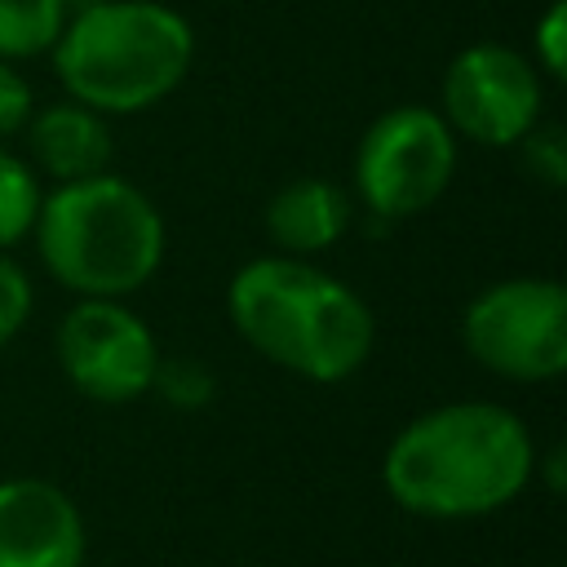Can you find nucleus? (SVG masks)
I'll return each instance as SVG.
<instances>
[{
  "mask_svg": "<svg viewBox=\"0 0 567 567\" xmlns=\"http://www.w3.org/2000/svg\"><path fill=\"white\" fill-rule=\"evenodd\" d=\"M536 470L527 425L496 403H443L408 421L381 465L385 492L421 518H478L509 505Z\"/></svg>",
  "mask_w": 567,
  "mask_h": 567,
  "instance_id": "1",
  "label": "nucleus"
},
{
  "mask_svg": "<svg viewBox=\"0 0 567 567\" xmlns=\"http://www.w3.org/2000/svg\"><path fill=\"white\" fill-rule=\"evenodd\" d=\"M226 310L261 359L319 385L354 377L377 337L372 310L350 284L284 252L244 261L226 288Z\"/></svg>",
  "mask_w": 567,
  "mask_h": 567,
  "instance_id": "2",
  "label": "nucleus"
},
{
  "mask_svg": "<svg viewBox=\"0 0 567 567\" xmlns=\"http://www.w3.org/2000/svg\"><path fill=\"white\" fill-rule=\"evenodd\" d=\"M49 53L71 102L97 115H137L186 80L195 31L159 0H102L66 13Z\"/></svg>",
  "mask_w": 567,
  "mask_h": 567,
  "instance_id": "3",
  "label": "nucleus"
},
{
  "mask_svg": "<svg viewBox=\"0 0 567 567\" xmlns=\"http://www.w3.org/2000/svg\"><path fill=\"white\" fill-rule=\"evenodd\" d=\"M35 248L44 270L75 297H128L164 261L159 208L115 173L58 182L40 195Z\"/></svg>",
  "mask_w": 567,
  "mask_h": 567,
  "instance_id": "4",
  "label": "nucleus"
},
{
  "mask_svg": "<svg viewBox=\"0 0 567 567\" xmlns=\"http://www.w3.org/2000/svg\"><path fill=\"white\" fill-rule=\"evenodd\" d=\"M456 173V133L439 111L403 102L381 111L354 146V190L381 221L425 213Z\"/></svg>",
  "mask_w": 567,
  "mask_h": 567,
  "instance_id": "5",
  "label": "nucleus"
},
{
  "mask_svg": "<svg viewBox=\"0 0 567 567\" xmlns=\"http://www.w3.org/2000/svg\"><path fill=\"white\" fill-rule=\"evenodd\" d=\"M461 341L496 377L554 381L567 368V292L554 279H501L470 297Z\"/></svg>",
  "mask_w": 567,
  "mask_h": 567,
  "instance_id": "6",
  "label": "nucleus"
},
{
  "mask_svg": "<svg viewBox=\"0 0 567 567\" xmlns=\"http://www.w3.org/2000/svg\"><path fill=\"white\" fill-rule=\"evenodd\" d=\"M58 363L93 403H133L151 390L159 346L155 332L111 297H80L58 323Z\"/></svg>",
  "mask_w": 567,
  "mask_h": 567,
  "instance_id": "7",
  "label": "nucleus"
},
{
  "mask_svg": "<svg viewBox=\"0 0 567 567\" xmlns=\"http://www.w3.org/2000/svg\"><path fill=\"white\" fill-rule=\"evenodd\" d=\"M540 75L509 44H470L443 75V124L478 146H518L540 120Z\"/></svg>",
  "mask_w": 567,
  "mask_h": 567,
  "instance_id": "8",
  "label": "nucleus"
},
{
  "mask_svg": "<svg viewBox=\"0 0 567 567\" xmlns=\"http://www.w3.org/2000/svg\"><path fill=\"white\" fill-rule=\"evenodd\" d=\"M84 518L49 478L0 483V567H80Z\"/></svg>",
  "mask_w": 567,
  "mask_h": 567,
  "instance_id": "9",
  "label": "nucleus"
},
{
  "mask_svg": "<svg viewBox=\"0 0 567 567\" xmlns=\"http://www.w3.org/2000/svg\"><path fill=\"white\" fill-rule=\"evenodd\" d=\"M27 146L40 173L53 182H80L97 177L111 164V128L106 115L80 106V102H53L44 111H31L27 120Z\"/></svg>",
  "mask_w": 567,
  "mask_h": 567,
  "instance_id": "10",
  "label": "nucleus"
},
{
  "mask_svg": "<svg viewBox=\"0 0 567 567\" xmlns=\"http://www.w3.org/2000/svg\"><path fill=\"white\" fill-rule=\"evenodd\" d=\"M350 195L323 177H297L266 204V235L284 257H315L350 230Z\"/></svg>",
  "mask_w": 567,
  "mask_h": 567,
  "instance_id": "11",
  "label": "nucleus"
},
{
  "mask_svg": "<svg viewBox=\"0 0 567 567\" xmlns=\"http://www.w3.org/2000/svg\"><path fill=\"white\" fill-rule=\"evenodd\" d=\"M66 27L62 0H0V58H35L49 53Z\"/></svg>",
  "mask_w": 567,
  "mask_h": 567,
  "instance_id": "12",
  "label": "nucleus"
},
{
  "mask_svg": "<svg viewBox=\"0 0 567 567\" xmlns=\"http://www.w3.org/2000/svg\"><path fill=\"white\" fill-rule=\"evenodd\" d=\"M40 213V182L27 159H18L9 146H0V248H13L31 235Z\"/></svg>",
  "mask_w": 567,
  "mask_h": 567,
  "instance_id": "13",
  "label": "nucleus"
},
{
  "mask_svg": "<svg viewBox=\"0 0 567 567\" xmlns=\"http://www.w3.org/2000/svg\"><path fill=\"white\" fill-rule=\"evenodd\" d=\"M518 151H523V164L532 177H540L545 186H563L567 182V142H563V128L558 124H532L523 137H518Z\"/></svg>",
  "mask_w": 567,
  "mask_h": 567,
  "instance_id": "14",
  "label": "nucleus"
},
{
  "mask_svg": "<svg viewBox=\"0 0 567 567\" xmlns=\"http://www.w3.org/2000/svg\"><path fill=\"white\" fill-rule=\"evenodd\" d=\"M31 306H35V292L27 270L0 252V346H9L22 332V323L31 319Z\"/></svg>",
  "mask_w": 567,
  "mask_h": 567,
  "instance_id": "15",
  "label": "nucleus"
},
{
  "mask_svg": "<svg viewBox=\"0 0 567 567\" xmlns=\"http://www.w3.org/2000/svg\"><path fill=\"white\" fill-rule=\"evenodd\" d=\"M151 390H159L168 403L177 408H199L208 403L213 394V377L190 363V359H177V363H155V377H151Z\"/></svg>",
  "mask_w": 567,
  "mask_h": 567,
  "instance_id": "16",
  "label": "nucleus"
},
{
  "mask_svg": "<svg viewBox=\"0 0 567 567\" xmlns=\"http://www.w3.org/2000/svg\"><path fill=\"white\" fill-rule=\"evenodd\" d=\"M536 66L563 80V66H567V4L563 0H554L536 22Z\"/></svg>",
  "mask_w": 567,
  "mask_h": 567,
  "instance_id": "17",
  "label": "nucleus"
},
{
  "mask_svg": "<svg viewBox=\"0 0 567 567\" xmlns=\"http://www.w3.org/2000/svg\"><path fill=\"white\" fill-rule=\"evenodd\" d=\"M31 84L0 58V142L4 137H13V133H22L27 128V120H31Z\"/></svg>",
  "mask_w": 567,
  "mask_h": 567,
  "instance_id": "18",
  "label": "nucleus"
},
{
  "mask_svg": "<svg viewBox=\"0 0 567 567\" xmlns=\"http://www.w3.org/2000/svg\"><path fill=\"white\" fill-rule=\"evenodd\" d=\"M66 4V13H75V9H89V4H102V0H62Z\"/></svg>",
  "mask_w": 567,
  "mask_h": 567,
  "instance_id": "19",
  "label": "nucleus"
}]
</instances>
